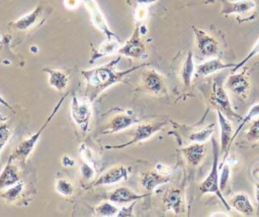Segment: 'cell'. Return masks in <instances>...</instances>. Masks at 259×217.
I'll list each match as a JSON object with an SVG mask.
<instances>
[{"mask_svg": "<svg viewBox=\"0 0 259 217\" xmlns=\"http://www.w3.org/2000/svg\"><path fill=\"white\" fill-rule=\"evenodd\" d=\"M211 144H212V165L211 169L206 176V178L202 181V183L199 186V191L201 194H215L224 206L230 210L231 206L229 205V202L224 198L222 191L220 189V176H219V158H220V148H219V143L215 141V139L212 137L211 138Z\"/></svg>", "mask_w": 259, "mask_h": 217, "instance_id": "obj_3", "label": "cell"}, {"mask_svg": "<svg viewBox=\"0 0 259 217\" xmlns=\"http://www.w3.org/2000/svg\"><path fill=\"white\" fill-rule=\"evenodd\" d=\"M61 162L64 167H73L75 165V159L69 155H64L61 159Z\"/></svg>", "mask_w": 259, "mask_h": 217, "instance_id": "obj_41", "label": "cell"}, {"mask_svg": "<svg viewBox=\"0 0 259 217\" xmlns=\"http://www.w3.org/2000/svg\"><path fill=\"white\" fill-rule=\"evenodd\" d=\"M148 14V10L146 8V6H143V5H138L136 11H135V18L136 20L140 23L143 19H145V17L147 16Z\"/></svg>", "mask_w": 259, "mask_h": 217, "instance_id": "obj_39", "label": "cell"}, {"mask_svg": "<svg viewBox=\"0 0 259 217\" xmlns=\"http://www.w3.org/2000/svg\"><path fill=\"white\" fill-rule=\"evenodd\" d=\"M69 95V93H65L61 99L58 101V103L55 105V107L53 108L52 112L50 113V115L48 116V118L46 119V121L44 122V124L41 125V127L33 134H31L28 138L24 139L23 141H21L13 150V152L10 154L9 158L10 160H17V161H20V162H24L27 157L30 155V153L32 152V150L34 149V146L36 145L37 141L39 140L44 130L47 128V126L49 125V123L52 121V119L56 116V114L58 113L59 109L61 108L64 100L67 98V96Z\"/></svg>", "mask_w": 259, "mask_h": 217, "instance_id": "obj_2", "label": "cell"}, {"mask_svg": "<svg viewBox=\"0 0 259 217\" xmlns=\"http://www.w3.org/2000/svg\"><path fill=\"white\" fill-rule=\"evenodd\" d=\"M245 138L249 142H256L259 140V118L253 121L245 134Z\"/></svg>", "mask_w": 259, "mask_h": 217, "instance_id": "obj_34", "label": "cell"}, {"mask_svg": "<svg viewBox=\"0 0 259 217\" xmlns=\"http://www.w3.org/2000/svg\"><path fill=\"white\" fill-rule=\"evenodd\" d=\"M157 0H134V2L137 5H143V6H148L153 3H155Z\"/></svg>", "mask_w": 259, "mask_h": 217, "instance_id": "obj_42", "label": "cell"}, {"mask_svg": "<svg viewBox=\"0 0 259 217\" xmlns=\"http://www.w3.org/2000/svg\"><path fill=\"white\" fill-rule=\"evenodd\" d=\"M137 201L132 202L128 206H124L122 207L120 210H118L116 216L118 217H128V216H133L134 215V207L136 205Z\"/></svg>", "mask_w": 259, "mask_h": 217, "instance_id": "obj_38", "label": "cell"}, {"mask_svg": "<svg viewBox=\"0 0 259 217\" xmlns=\"http://www.w3.org/2000/svg\"><path fill=\"white\" fill-rule=\"evenodd\" d=\"M187 164L192 167L199 166L206 153V147L204 143L194 142L188 146H185L181 149Z\"/></svg>", "mask_w": 259, "mask_h": 217, "instance_id": "obj_19", "label": "cell"}, {"mask_svg": "<svg viewBox=\"0 0 259 217\" xmlns=\"http://www.w3.org/2000/svg\"><path fill=\"white\" fill-rule=\"evenodd\" d=\"M195 35L196 47L203 58H215L219 55V42L204 30L192 26Z\"/></svg>", "mask_w": 259, "mask_h": 217, "instance_id": "obj_12", "label": "cell"}, {"mask_svg": "<svg viewBox=\"0 0 259 217\" xmlns=\"http://www.w3.org/2000/svg\"><path fill=\"white\" fill-rule=\"evenodd\" d=\"M235 64H227L224 63L221 59L219 58H210L209 60L201 63L195 68V74L197 76H208L211 74H214L219 71L229 69V68H234Z\"/></svg>", "mask_w": 259, "mask_h": 217, "instance_id": "obj_21", "label": "cell"}, {"mask_svg": "<svg viewBox=\"0 0 259 217\" xmlns=\"http://www.w3.org/2000/svg\"><path fill=\"white\" fill-rule=\"evenodd\" d=\"M130 175V170L124 166H115L102 173L95 181L86 188H94L98 186H108L126 180Z\"/></svg>", "mask_w": 259, "mask_h": 217, "instance_id": "obj_14", "label": "cell"}, {"mask_svg": "<svg viewBox=\"0 0 259 217\" xmlns=\"http://www.w3.org/2000/svg\"><path fill=\"white\" fill-rule=\"evenodd\" d=\"M150 194L151 193L141 195V194L135 193L130 188L118 187L109 193L108 199H109V201L113 202L114 204H127V203H132L134 201H138L142 198L148 197V196H150Z\"/></svg>", "mask_w": 259, "mask_h": 217, "instance_id": "obj_17", "label": "cell"}, {"mask_svg": "<svg viewBox=\"0 0 259 217\" xmlns=\"http://www.w3.org/2000/svg\"><path fill=\"white\" fill-rule=\"evenodd\" d=\"M194 74H195V65L193 60V53L191 50H189L180 70V78L185 87L190 86Z\"/></svg>", "mask_w": 259, "mask_h": 217, "instance_id": "obj_26", "label": "cell"}, {"mask_svg": "<svg viewBox=\"0 0 259 217\" xmlns=\"http://www.w3.org/2000/svg\"><path fill=\"white\" fill-rule=\"evenodd\" d=\"M213 124H210L208 126H206L203 129H200L196 132H193L189 135V140L193 141V142H200V143H204L212 134L213 132Z\"/></svg>", "mask_w": 259, "mask_h": 217, "instance_id": "obj_28", "label": "cell"}, {"mask_svg": "<svg viewBox=\"0 0 259 217\" xmlns=\"http://www.w3.org/2000/svg\"><path fill=\"white\" fill-rule=\"evenodd\" d=\"M51 12L52 8H48L46 4L40 3L29 13L21 16L15 21H12L10 25L12 28L19 31L30 30L32 28L39 26L49 17Z\"/></svg>", "mask_w": 259, "mask_h": 217, "instance_id": "obj_7", "label": "cell"}, {"mask_svg": "<svg viewBox=\"0 0 259 217\" xmlns=\"http://www.w3.org/2000/svg\"><path fill=\"white\" fill-rule=\"evenodd\" d=\"M120 46V40L119 39H108L106 38L105 41H103L97 48H92L91 57L89 60V64H93L100 58H103L105 56L112 55L114 52H117V49Z\"/></svg>", "mask_w": 259, "mask_h": 217, "instance_id": "obj_22", "label": "cell"}, {"mask_svg": "<svg viewBox=\"0 0 259 217\" xmlns=\"http://www.w3.org/2000/svg\"><path fill=\"white\" fill-rule=\"evenodd\" d=\"M142 88L144 91L160 95L165 92L164 78L154 70H147L142 75Z\"/></svg>", "mask_w": 259, "mask_h": 217, "instance_id": "obj_16", "label": "cell"}, {"mask_svg": "<svg viewBox=\"0 0 259 217\" xmlns=\"http://www.w3.org/2000/svg\"><path fill=\"white\" fill-rule=\"evenodd\" d=\"M257 55H259V38L257 39V41L255 42V44L253 45V47L251 48L249 53L241 62H239L237 65H235V67L232 69V73L237 72L239 69H241L243 66H245L251 59H253Z\"/></svg>", "mask_w": 259, "mask_h": 217, "instance_id": "obj_32", "label": "cell"}, {"mask_svg": "<svg viewBox=\"0 0 259 217\" xmlns=\"http://www.w3.org/2000/svg\"><path fill=\"white\" fill-rule=\"evenodd\" d=\"M120 60L121 56L118 55L117 58L102 66H98L89 70H83L81 72V75L86 83L85 97L91 103H93L104 90L110 88L114 84L122 82L123 79L130 74L147 66V64H143L126 69L124 71H117L116 66L118 65Z\"/></svg>", "mask_w": 259, "mask_h": 217, "instance_id": "obj_1", "label": "cell"}, {"mask_svg": "<svg viewBox=\"0 0 259 217\" xmlns=\"http://www.w3.org/2000/svg\"><path fill=\"white\" fill-rule=\"evenodd\" d=\"M210 100L215 108L219 109L229 120L242 121L243 117L237 114L233 109L229 96L227 95L222 80L220 78H215L212 82V93Z\"/></svg>", "mask_w": 259, "mask_h": 217, "instance_id": "obj_5", "label": "cell"}, {"mask_svg": "<svg viewBox=\"0 0 259 217\" xmlns=\"http://www.w3.org/2000/svg\"><path fill=\"white\" fill-rule=\"evenodd\" d=\"M229 205L237 210L239 213L250 216L254 212V207L248 197L245 193H237L235 194L229 201Z\"/></svg>", "mask_w": 259, "mask_h": 217, "instance_id": "obj_24", "label": "cell"}, {"mask_svg": "<svg viewBox=\"0 0 259 217\" xmlns=\"http://www.w3.org/2000/svg\"><path fill=\"white\" fill-rule=\"evenodd\" d=\"M255 116H259V103H256V104H254L250 109H249V111H248V113L243 117V119H242V122H241V125L237 128V130L235 131V133L233 134V137H232V143H233V141H234V139H235V137L239 134V132H240V130L242 129V127L246 124V123H248L251 119H253Z\"/></svg>", "mask_w": 259, "mask_h": 217, "instance_id": "obj_31", "label": "cell"}, {"mask_svg": "<svg viewBox=\"0 0 259 217\" xmlns=\"http://www.w3.org/2000/svg\"><path fill=\"white\" fill-rule=\"evenodd\" d=\"M22 190H23V183L21 181H19L15 185L8 187V189L6 191H4L3 193H1L0 196L9 202H12L19 197Z\"/></svg>", "mask_w": 259, "mask_h": 217, "instance_id": "obj_29", "label": "cell"}, {"mask_svg": "<svg viewBox=\"0 0 259 217\" xmlns=\"http://www.w3.org/2000/svg\"><path fill=\"white\" fill-rule=\"evenodd\" d=\"M139 122V118L132 110L122 111L109 119L108 123L100 132L101 134H112L124 130Z\"/></svg>", "mask_w": 259, "mask_h": 217, "instance_id": "obj_11", "label": "cell"}, {"mask_svg": "<svg viewBox=\"0 0 259 217\" xmlns=\"http://www.w3.org/2000/svg\"><path fill=\"white\" fill-rule=\"evenodd\" d=\"M221 168H222V174L220 175V189L223 192L226 189L229 178H230V166L227 162V164H224Z\"/></svg>", "mask_w": 259, "mask_h": 217, "instance_id": "obj_36", "label": "cell"}, {"mask_svg": "<svg viewBox=\"0 0 259 217\" xmlns=\"http://www.w3.org/2000/svg\"><path fill=\"white\" fill-rule=\"evenodd\" d=\"M79 154H80L83 162H86L88 165L95 167V159H94L93 152L85 143H81L79 145Z\"/></svg>", "mask_w": 259, "mask_h": 217, "instance_id": "obj_33", "label": "cell"}, {"mask_svg": "<svg viewBox=\"0 0 259 217\" xmlns=\"http://www.w3.org/2000/svg\"><path fill=\"white\" fill-rule=\"evenodd\" d=\"M255 197H256V201L259 207V183H256L255 185Z\"/></svg>", "mask_w": 259, "mask_h": 217, "instance_id": "obj_44", "label": "cell"}, {"mask_svg": "<svg viewBox=\"0 0 259 217\" xmlns=\"http://www.w3.org/2000/svg\"><path fill=\"white\" fill-rule=\"evenodd\" d=\"M81 174L83 177V180L85 181H89L93 178L94 174H95V169L93 166L88 165L86 162H83L81 166Z\"/></svg>", "mask_w": 259, "mask_h": 217, "instance_id": "obj_37", "label": "cell"}, {"mask_svg": "<svg viewBox=\"0 0 259 217\" xmlns=\"http://www.w3.org/2000/svg\"><path fill=\"white\" fill-rule=\"evenodd\" d=\"M55 190L58 194H60L64 197H69L73 194L74 187L70 181L65 180V179H60L55 184Z\"/></svg>", "mask_w": 259, "mask_h": 217, "instance_id": "obj_30", "label": "cell"}, {"mask_svg": "<svg viewBox=\"0 0 259 217\" xmlns=\"http://www.w3.org/2000/svg\"><path fill=\"white\" fill-rule=\"evenodd\" d=\"M163 202L167 210L173 211L176 215H179L184 212L183 195L182 191L178 188L168 190L163 197Z\"/></svg>", "mask_w": 259, "mask_h": 217, "instance_id": "obj_20", "label": "cell"}, {"mask_svg": "<svg viewBox=\"0 0 259 217\" xmlns=\"http://www.w3.org/2000/svg\"><path fill=\"white\" fill-rule=\"evenodd\" d=\"M94 212L97 216H102V217H112L116 216L118 209L117 207L113 204V202H102L98 206L95 207Z\"/></svg>", "mask_w": 259, "mask_h": 217, "instance_id": "obj_27", "label": "cell"}, {"mask_svg": "<svg viewBox=\"0 0 259 217\" xmlns=\"http://www.w3.org/2000/svg\"><path fill=\"white\" fill-rule=\"evenodd\" d=\"M81 0H64V5L68 9H76L79 6V2Z\"/></svg>", "mask_w": 259, "mask_h": 217, "instance_id": "obj_40", "label": "cell"}, {"mask_svg": "<svg viewBox=\"0 0 259 217\" xmlns=\"http://www.w3.org/2000/svg\"><path fill=\"white\" fill-rule=\"evenodd\" d=\"M81 2L86 7V9L89 13L92 24L99 31H101L106 36V38H108V39H119V37L109 28V25H108L101 9L99 8V6H98V4L95 0H81Z\"/></svg>", "mask_w": 259, "mask_h": 217, "instance_id": "obj_10", "label": "cell"}, {"mask_svg": "<svg viewBox=\"0 0 259 217\" xmlns=\"http://www.w3.org/2000/svg\"><path fill=\"white\" fill-rule=\"evenodd\" d=\"M140 24L141 23H137L131 37L117 49V53L119 56L132 59H143L146 56V46L141 37L142 33L140 30Z\"/></svg>", "mask_w": 259, "mask_h": 217, "instance_id": "obj_9", "label": "cell"}, {"mask_svg": "<svg viewBox=\"0 0 259 217\" xmlns=\"http://www.w3.org/2000/svg\"><path fill=\"white\" fill-rule=\"evenodd\" d=\"M222 16L236 15L238 22L250 21L256 16V3L254 0H221Z\"/></svg>", "mask_w": 259, "mask_h": 217, "instance_id": "obj_4", "label": "cell"}, {"mask_svg": "<svg viewBox=\"0 0 259 217\" xmlns=\"http://www.w3.org/2000/svg\"><path fill=\"white\" fill-rule=\"evenodd\" d=\"M0 104H1V105H3L4 107H6L7 109H9V110H12V111H13L12 106H11V105H10V104H9V103L4 99V98H3V97H1V96H0Z\"/></svg>", "mask_w": 259, "mask_h": 217, "instance_id": "obj_43", "label": "cell"}, {"mask_svg": "<svg viewBox=\"0 0 259 217\" xmlns=\"http://www.w3.org/2000/svg\"><path fill=\"white\" fill-rule=\"evenodd\" d=\"M165 125H166V121H155V122H146V123L139 124L135 129L134 136L128 141L121 144H117V145H106L105 148L119 149V148H124L130 145L136 144L138 142H142L152 137L154 134L160 131Z\"/></svg>", "mask_w": 259, "mask_h": 217, "instance_id": "obj_8", "label": "cell"}, {"mask_svg": "<svg viewBox=\"0 0 259 217\" xmlns=\"http://www.w3.org/2000/svg\"><path fill=\"white\" fill-rule=\"evenodd\" d=\"M11 137V129L9 124L0 123V154L3 147L7 144L8 140Z\"/></svg>", "mask_w": 259, "mask_h": 217, "instance_id": "obj_35", "label": "cell"}, {"mask_svg": "<svg viewBox=\"0 0 259 217\" xmlns=\"http://www.w3.org/2000/svg\"><path fill=\"white\" fill-rule=\"evenodd\" d=\"M170 181V177L169 175H164L160 172L156 171H149L144 173L141 176V187L143 189H145L148 192H152L154 191L157 187H159L160 185L166 184Z\"/></svg>", "mask_w": 259, "mask_h": 217, "instance_id": "obj_18", "label": "cell"}, {"mask_svg": "<svg viewBox=\"0 0 259 217\" xmlns=\"http://www.w3.org/2000/svg\"><path fill=\"white\" fill-rule=\"evenodd\" d=\"M20 181L18 171L16 166L13 164V160L8 159L6 166L0 174V190L6 189L10 186L15 185Z\"/></svg>", "mask_w": 259, "mask_h": 217, "instance_id": "obj_23", "label": "cell"}, {"mask_svg": "<svg viewBox=\"0 0 259 217\" xmlns=\"http://www.w3.org/2000/svg\"><path fill=\"white\" fill-rule=\"evenodd\" d=\"M42 71L48 74L49 85L52 88L56 89L59 92H61L67 88L69 79H68V76L63 71H60L57 69H52V68H44Z\"/></svg>", "mask_w": 259, "mask_h": 217, "instance_id": "obj_25", "label": "cell"}, {"mask_svg": "<svg viewBox=\"0 0 259 217\" xmlns=\"http://www.w3.org/2000/svg\"><path fill=\"white\" fill-rule=\"evenodd\" d=\"M225 86L236 96L246 99L249 96L250 84L245 77V73H232L226 80Z\"/></svg>", "mask_w": 259, "mask_h": 217, "instance_id": "obj_15", "label": "cell"}, {"mask_svg": "<svg viewBox=\"0 0 259 217\" xmlns=\"http://www.w3.org/2000/svg\"><path fill=\"white\" fill-rule=\"evenodd\" d=\"M91 102L85 98H78L73 94L70 104V114L75 122V124L81 129L82 132H87L89 128V123L92 115Z\"/></svg>", "mask_w": 259, "mask_h": 217, "instance_id": "obj_6", "label": "cell"}, {"mask_svg": "<svg viewBox=\"0 0 259 217\" xmlns=\"http://www.w3.org/2000/svg\"><path fill=\"white\" fill-rule=\"evenodd\" d=\"M204 3L205 4H212V3H214V0H204Z\"/></svg>", "mask_w": 259, "mask_h": 217, "instance_id": "obj_45", "label": "cell"}, {"mask_svg": "<svg viewBox=\"0 0 259 217\" xmlns=\"http://www.w3.org/2000/svg\"><path fill=\"white\" fill-rule=\"evenodd\" d=\"M217 115H218V121H219V125H220V152L221 154L224 155L223 160L220 165V168L226 162V157L229 153V149L230 146L232 144V137H233V126L230 122V120L219 110L217 109Z\"/></svg>", "mask_w": 259, "mask_h": 217, "instance_id": "obj_13", "label": "cell"}]
</instances>
